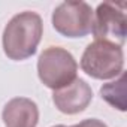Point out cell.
<instances>
[{"label":"cell","instance_id":"7a4b0ae2","mask_svg":"<svg viewBox=\"0 0 127 127\" xmlns=\"http://www.w3.org/2000/svg\"><path fill=\"white\" fill-rule=\"evenodd\" d=\"M124 54L121 46L109 42L94 40L90 43L81 58L82 70L96 79H109L123 72Z\"/></svg>","mask_w":127,"mask_h":127},{"label":"cell","instance_id":"6da1fadb","mask_svg":"<svg viewBox=\"0 0 127 127\" xmlns=\"http://www.w3.org/2000/svg\"><path fill=\"white\" fill-rule=\"evenodd\" d=\"M42 18L36 12H21L15 15L3 32V49L11 60H26L32 57L42 37Z\"/></svg>","mask_w":127,"mask_h":127},{"label":"cell","instance_id":"3957f363","mask_svg":"<svg viewBox=\"0 0 127 127\" xmlns=\"http://www.w3.org/2000/svg\"><path fill=\"white\" fill-rule=\"evenodd\" d=\"M78 64L73 55L60 46L46 48L37 60L39 79L48 88L58 90L76 78Z\"/></svg>","mask_w":127,"mask_h":127},{"label":"cell","instance_id":"9c48e42d","mask_svg":"<svg viewBox=\"0 0 127 127\" xmlns=\"http://www.w3.org/2000/svg\"><path fill=\"white\" fill-rule=\"evenodd\" d=\"M54 127H66V126H54ZM72 127H75V126H72Z\"/></svg>","mask_w":127,"mask_h":127},{"label":"cell","instance_id":"8992f818","mask_svg":"<svg viewBox=\"0 0 127 127\" xmlns=\"http://www.w3.org/2000/svg\"><path fill=\"white\" fill-rule=\"evenodd\" d=\"M93 91L90 85L79 78H75L70 84L54 90L52 102L55 108L63 114H78L82 112L91 102Z\"/></svg>","mask_w":127,"mask_h":127},{"label":"cell","instance_id":"ba28073f","mask_svg":"<svg viewBox=\"0 0 127 127\" xmlns=\"http://www.w3.org/2000/svg\"><path fill=\"white\" fill-rule=\"evenodd\" d=\"M126 82H127V76L124 72H121L118 79L108 82L100 88L102 99H105L114 108L120 111H126L127 109L126 108Z\"/></svg>","mask_w":127,"mask_h":127},{"label":"cell","instance_id":"5b68a950","mask_svg":"<svg viewBox=\"0 0 127 127\" xmlns=\"http://www.w3.org/2000/svg\"><path fill=\"white\" fill-rule=\"evenodd\" d=\"M93 9L85 2H64L52 14L54 29L67 37H84L91 32Z\"/></svg>","mask_w":127,"mask_h":127},{"label":"cell","instance_id":"277c9868","mask_svg":"<svg viewBox=\"0 0 127 127\" xmlns=\"http://www.w3.org/2000/svg\"><path fill=\"white\" fill-rule=\"evenodd\" d=\"M126 3L105 2L97 6L93 15L91 32L96 40H103L121 46L126 40L127 18L124 12Z\"/></svg>","mask_w":127,"mask_h":127},{"label":"cell","instance_id":"52a82bcc","mask_svg":"<svg viewBox=\"0 0 127 127\" xmlns=\"http://www.w3.org/2000/svg\"><path fill=\"white\" fill-rule=\"evenodd\" d=\"M2 118L6 127H36L39 121V111L33 100L15 97L3 108Z\"/></svg>","mask_w":127,"mask_h":127}]
</instances>
